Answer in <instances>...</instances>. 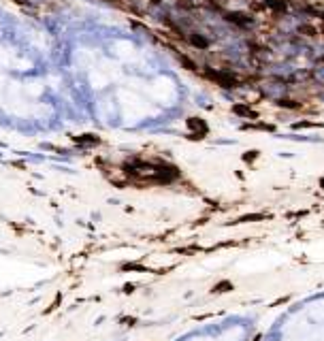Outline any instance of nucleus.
I'll return each mask as SVG.
<instances>
[{"label":"nucleus","mask_w":324,"mask_h":341,"mask_svg":"<svg viewBox=\"0 0 324 341\" xmlns=\"http://www.w3.org/2000/svg\"><path fill=\"white\" fill-rule=\"evenodd\" d=\"M73 141L79 143V145H99L101 143V139L99 136H94V134H81V136H75Z\"/></svg>","instance_id":"1"},{"label":"nucleus","mask_w":324,"mask_h":341,"mask_svg":"<svg viewBox=\"0 0 324 341\" xmlns=\"http://www.w3.org/2000/svg\"><path fill=\"white\" fill-rule=\"evenodd\" d=\"M190 41H192V45H197V47H207V41H205V39H201L199 34H192V36H190Z\"/></svg>","instance_id":"2"},{"label":"nucleus","mask_w":324,"mask_h":341,"mask_svg":"<svg viewBox=\"0 0 324 341\" xmlns=\"http://www.w3.org/2000/svg\"><path fill=\"white\" fill-rule=\"evenodd\" d=\"M179 6H184V9H192V0H177Z\"/></svg>","instance_id":"3"},{"label":"nucleus","mask_w":324,"mask_h":341,"mask_svg":"<svg viewBox=\"0 0 324 341\" xmlns=\"http://www.w3.org/2000/svg\"><path fill=\"white\" fill-rule=\"evenodd\" d=\"M152 2H156V4H158V2H160V0H152Z\"/></svg>","instance_id":"4"}]
</instances>
